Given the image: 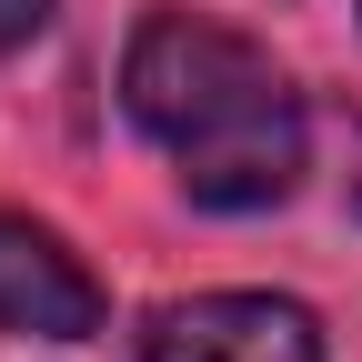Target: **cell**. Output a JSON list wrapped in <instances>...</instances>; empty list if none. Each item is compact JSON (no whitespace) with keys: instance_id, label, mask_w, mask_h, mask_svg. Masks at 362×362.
Segmentation results:
<instances>
[{"instance_id":"cell-1","label":"cell","mask_w":362,"mask_h":362,"mask_svg":"<svg viewBox=\"0 0 362 362\" xmlns=\"http://www.w3.org/2000/svg\"><path fill=\"white\" fill-rule=\"evenodd\" d=\"M121 111L171 161L181 202L221 211V221L282 211L302 192V171H312V111H302L292 71L272 61L252 30L202 21V11H181V0H151L141 21H131Z\"/></svg>"},{"instance_id":"cell-2","label":"cell","mask_w":362,"mask_h":362,"mask_svg":"<svg viewBox=\"0 0 362 362\" xmlns=\"http://www.w3.org/2000/svg\"><path fill=\"white\" fill-rule=\"evenodd\" d=\"M141 362H322V322L292 292H192L141 322Z\"/></svg>"},{"instance_id":"cell-3","label":"cell","mask_w":362,"mask_h":362,"mask_svg":"<svg viewBox=\"0 0 362 362\" xmlns=\"http://www.w3.org/2000/svg\"><path fill=\"white\" fill-rule=\"evenodd\" d=\"M111 322V292L90 262L30 211H0V342H90Z\"/></svg>"},{"instance_id":"cell-4","label":"cell","mask_w":362,"mask_h":362,"mask_svg":"<svg viewBox=\"0 0 362 362\" xmlns=\"http://www.w3.org/2000/svg\"><path fill=\"white\" fill-rule=\"evenodd\" d=\"M51 11H61V0H0V61H11V51H30V40L51 30Z\"/></svg>"},{"instance_id":"cell-5","label":"cell","mask_w":362,"mask_h":362,"mask_svg":"<svg viewBox=\"0 0 362 362\" xmlns=\"http://www.w3.org/2000/svg\"><path fill=\"white\" fill-rule=\"evenodd\" d=\"M342 211L362 221V111L342 121Z\"/></svg>"}]
</instances>
